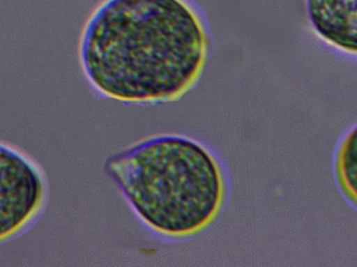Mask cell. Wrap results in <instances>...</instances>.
Instances as JSON below:
<instances>
[{"instance_id":"6da1fadb","label":"cell","mask_w":357,"mask_h":267,"mask_svg":"<svg viewBox=\"0 0 357 267\" xmlns=\"http://www.w3.org/2000/svg\"><path fill=\"white\" fill-rule=\"evenodd\" d=\"M210 48L205 19L190 0H102L86 21L79 54L104 98L162 104L195 88Z\"/></svg>"},{"instance_id":"7a4b0ae2","label":"cell","mask_w":357,"mask_h":267,"mask_svg":"<svg viewBox=\"0 0 357 267\" xmlns=\"http://www.w3.org/2000/svg\"><path fill=\"white\" fill-rule=\"evenodd\" d=\"M105 169L137 218L163 238L204 232L226 205L228 184L220 161L189 137L144 139L110 155Z\"/></svg>"},{"instance_id":"3957f363","label":"cell","mask_w":357,"mask_h":267,"mask_svg":"<svg viewBox=\"0 0 357 267\" xmlns=\"http://www.w3.org/2000/svg\"><path fill=\"white\" fill-rule=\"evenodd\" d=\"M47 183L25 153L0 142V243L33 224L46 203Z\"/></svg>"},{"instance_id":"277c9868","label":"cell","mask_w":357,"mask_h":267,"mask_svg":"<svg viewBox=\"0 0 357 267\" xmlns=\"http://www.w3.org/2000/svg\"><path fill=\"white\" fill-rule=\"evenodd\" d=\"M314 35L335 52L357 58V0H305Z\"/></svg>"},{"instance_id":"5b68a950","label":"cell","mask_w":357,"mask_h":267,"mask_svg":"<svg viewBox=\"0 0 357 267\" xmlns=\"http://www.w3.org/2000/svg\"><path fill=\"white\" fill-rule=\"evenodd\" d=\"M333 178L342 197L357 211V123L343 134L335 146Z\"/></svg>"}]
</instances>
